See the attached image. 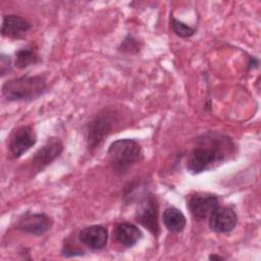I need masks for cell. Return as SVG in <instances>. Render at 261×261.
<instances>
[{"mask_svg":"<svg viewBox=\"0 0 261 261\" xmlns=\"http://www.w3.org/2000/svg\"><path fill=\"white\" fill-rule=\"evenodd\" d=\"M37 143V135L32 124L14 128L8 137L7 147L12 158H19Z\"/></svg>","mask_w":261,"mask_h":261,"instance_id":"obj_6","label":"cell"},{"mask_svg":"<svg viewBox=\"0 0 261 261\" xmlns=\"http://www.w3.org/2000/svg\"><path fill=\"white\" fill-rule=\"evenodd\" d=\"M52 224V218L45 213L25 212L19 216L15 223V227L25 233L41 236L47 232Z\"/></svg>","mask_w":261,"mask_h":261,"instance_id":"obj_8","label":"cell"},{"mask_svg":"<svg viewBox=\"0 0 261 261\" xmlns=\"http://www.w3.org/2000/svg\"><path fill=\"white\" fill-rule=\"evenodd\" d=\"M113 237L120 245L133 247L142 239L143 233L137 225L130 222H121L115 226Z\"/></svg>","mask_w":261,"mask_h":261,"instance_id":"obj_13","label":"cell"},{"mask_svg":"<svg viewBox=\"0 0 261 261\" xmlns=\"http://www.w3.org/2000/svg\"><path fill=\"white\" fill-rule=\"evenodd\" d=\"M159 205L156 197L152 193H147L138 203L135 217L137 222L146 227L153 236L159 233L158 224Z\"/></svg>","mask_w":261,"mask_h":261,"instance_id":"obj_5","label":"cell"},{"mask_svg":"<svg viewBox=\"0 0 261 261\" xmlns=\"http://www.w3.org/2000/svg\"><path fill=\"white\" fill-rule=\"evenodd\" d=\"M62 255L66 256V257H71V256H75V255H82L84 253L83 250H81L79 247H76L75 245H71V244H64L63 248L61 250Z\"/></svg>","mask_w":261,"mask_h":261,"instance_id":"obj_19","label":"cell"},{"mask_svg":"<svg viewBox=\"0 0 261 261\" xmlns=\"http://www.w3.org/2000/svg\"><path fill=\"white\" fill-rule=\"evenodd\" d=\"M198 146L189 154L187 168L190 172L198 174L225 161L234 151L232 141L218 133H208L198 140Z\"/></svg>","mask_w":261,"mask_h":261,"instance_id":"obj_1","label":"cell"},{"mask_svg":"<svg viewBox=\"0 0 261 261\" xmlns=\"http://www.w3.org/2000/svg\"><path fill=\"white\" fill-rule=\"evenodd\" d=\"M107 158L112 169L119 174L125 173L143 158L141 145L133 139H121L110 144Z\"/></svg>","mask_w":261,"mask_h":261,"instance_id":"obj_3","label":"cell"},{"mask_svg":"<svg viewBox=\"0 0 261 261\" xmlns=\"http://www.w3.org/2000/svg\"><path fill=\"white\" fill-rule=\"evenodd\" d=\"M117 115L109 108L101 110L88 124L87 145L90 150L99 147L111 134L116 124Z\"/></svg>","mask_w":261,"mask_h":261,"instance_id":"obj_4","label":"cell"},{"mask_svg":"<svg viewBox=\"0 0 261 261\" xmlns=\"http://www.w3.org/2000/svg\"><path fill=\"white\" fill-rule=\"evenodd\" d=\"M208 219L211 230L218 233L231 231L238 222V216L234 210L226 206H217Z\"/></svg>","mask_w":261,"mask_h":261,"instance_id":"obj_10","label":"cell"},{"mask_svg":"<svg viewBox=\"0 0 261 261\" xmlns=\"http://www.w3.org/2000/svg\"><path fill=\"white\" fill-rule=\"evenodd\" d=\"M170 27H171L172 32L180 38H190L196 33V30L194 28L190 27L189 24H187L174 17L171 18Z\"/></svg>","mask_w":261,"mask_h":261,"instance_id":"obj_16","label":"cell"},{"mask_svg":"<svg viewBox=\"0 0 261 261\" xmlns=\"http://www.w3.org/2000/svg\"><path fill=\"white\" fill-rule=\"evenodd\" d=\"M12 68V60L10 58V56H6L4 54L1 55L0 57V72H1V76H4L5 74H7Z\"/></svg>","mask_w":261,"mask_h":261,"instance_id":"obj_18","label":"cell"},{"mask_svg":"<svg viewBox=\"0 0 261 261\" xmlns=\"http://www.w3.org/2000/svg\"><path fill=\"white\" fill-rule=\"evenodd\" d=\"M259 65V60L256 57H250V61L248 63V67L249 69H254L257 68Z\"/></svg>","mask_w":261,"mask_h":261,"instance_id":"obj_20","label":"cell"},{"mask_svg":"<svg viewBox=\"0 0 261 261\" xmlns=\"http://www.w3.org/2000/svg\"><path fill=\"white\" fill-rule=\"evenodd\" d=\"M2 95L8 101H32L41 97L47 90L42 75H22L6 81L2 85Z\"/></svg>","mask_w":261,"mask_h":261,"instance_id":"obj_2","label":"cell"},{"mask_svg":"<svg viewBox=\"0 0 261 261\" xmlns=\"http://www.w3.org/2000/svg\"><path fill=\"white\" fill-rule=\"evenodd\" d=\"M63 151V144L58 138H50L37 150L32 158L33 168L40 172L56 160Z\"/></svg>","mask_w":261,"mask_h":261,"instance_id":"obj_9","label":"cell"},{"mask_svg":"<svg viewBox=\"0 0 261 261\" xmlns=\"http://www.w3.org/2000/svg\"><path fill=\"white\" fill-rule=\"evenodd\" d=\"M218 203L219 200L215 195L210 193H195L190 196L187 207L196 220L203 221L209 218L218 206Z\"/></svg>","mask_w":261,"mask_h":261,"instance_id":"obj_7","label":"cell"},{"mask_svg":"<svg viewBox=\"0 0 261 261\" xmlns=\"http://www.w3.org/2000/svg\"><path fill=\"white\" fill-rule=\"evenodd\" d=\"M162 221L166 229L174 233L182 231L187 224L186 216L175 207H168L163 211Z\"/></svg>","mask_w":261,"mask_h":261,"instance_id":"obj_14","label":"cell"},{"mask_svg":"<svg viewBox=\"0 0 261 261\" xmlns=\"http://www.w3.org/2000/svg\"><path fill=\"white\" fill-rule=\"evenodd\" d=\"M37 61H38V55L36 53V50L31 47L20 48L15 52L14 65L19 69L27 68L28 66L35 64Z\"/></svg>","mask_w":261,"mask_h":261,"instance_id":"obj_15","label":"cell"},{"mask_svg":"<svg viewBox=\"0 0 261 261\" xmlns=\"http://www.w3.org/2000/svg\"><path fill=\"white\" fill-rule=\"evenodd\" d=\"M208 258H209V260H223V259H224V258L221 257L220 255H214V254L210 255Z\"/></svg>","mask_w":261,"mask_h":261,"instance_id":"obj_21","label":"cell"},{"mask_svg":"<svg viewBox=\"0 0 261 261\" xmlns=\"http://www.w3.org/2000/svg\"><path fill=\"white\" fill-rule=\"evenodd\" d=\"M31 29L32 23L19 15L6 14L3 16L1 24V34L3 37L23 39Z\"/></svg>","mask_w":261,"mask_h":261,"instance_id":"obj_12","label":"cell"},{"mask_svg":"<svg viewBox=\"0 0 261 261\" xmlns=\"http://www.w3.org/2000/svg\"><path fill=\"white\" fill-rule=\"evenodd\" d=\"M118 51H120L122 53H128V54L138 53L140 51V45L134 37L128 35L127 37H125V39L119 45Z\"/></svg>","mask_w":261,"mask_h":261,"instance_id":"obj_17","label":"cell"},{"mask_svg":"<svg viewBox=\"0 0 261 261\" xmlns=\"http://www.w3.org/2000/svg\"><path fill=\"white\" fill-rule=\"evenodd\" d=\"M77 239L82 245L91 250H101L107 244L108 231L103 225L94 224L83 228Z\"/></svg>","mask_w":261,"mask_h":261,"instance_id":"obj_11","label":"cell"}]
</instances>
